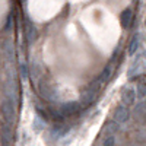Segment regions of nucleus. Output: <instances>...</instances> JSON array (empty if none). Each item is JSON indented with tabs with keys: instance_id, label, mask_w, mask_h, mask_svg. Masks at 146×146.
<instances>
[{
	"instance_id": "nucleus-1",
	"label": "nucleus",
	"mask_w": 146,
	"mask_h": 146,
	"mask_svg": "<svg viewBox=\"0 0 146 146\" xmlns=\"http://www.w3.org/2000/svg\"><path fill=\"white\" fill-rule=\"evenodd\" d=\"M36 86H38V94L42 100L48 102H56L58 100V92H57L56 85L47 82L45 79H40Z\"/></svg>"
},
{
	"instance_id": "nucleus-2",
	"label": "nucleus",
	"mask_w": 146,
	"mask_h": 146,
	"mask_svg": "<svg viewBox=\"0 0 146 146\" xmlns=\"http://www.w3.org/2000/svg\"><path fill=\"white\" fill-rule=\"evenodd\" d=\"M0 113L5 115L6 121L10 126L15 124V121H16V104L15 102H12L10 100L6 98L3 101V104H2V110H0Z\"/></svg>"
},
{
	"instance_id": "nucleus-3",
	"label": "nucleus",
	"mask_w": 146,
	"mask_h": 146,
	"mask_svg": "<svg viewBox=\"0 0 146 146\" xmlns=\"http://www.w3.org/2000/svg\"><path fill=\"white\" fill-rule=\"evenodd\" d=\"M129 118H130V110H129V107H126L123 104L117 105L115 110H114L113 120L115 121L117 124H124V123L129 121Z\"/></svg>"
},
{
	"instance_id": "nucleus-4",
	"label": "nucleus",
	"mask_w": 146,
	"mask_h": 146,
	"mask_svg": "<svg viewBox=\"0 0 146 146\" xmlns=\"http://www.w3.org/2000/svg\"><path fill=\"white\" fill-rule=\"evenodd\" d=\"M136 91L130 88V86H124L121 89V94H120V100H121V104L126 105V107H131L133 104L136 102Z\"/></svg>"
},
{
	"instance_id": "nucleus-5",
	"label": "nucleus",
	"mask_w": 146,
	"mask_h": 146,
	"mask_svg": "<svg viewBox=\"0 0 146 146\" xmlns=\"http://www.w3.org/2000/svg\"><path fill=\"white\" fill-rule=\"evenodd\" d=\"M142 70H143V57L139 54V56L135 57V60L131 62V64H130V67H129V70H127L129 79H133V78L139 76L140 73H142Z\"/></svg>"
},
{
	"instance_id": "nucleus-6",
	"label": "nucleus",
	"mask_w": 146,
	"mask_h": 146,
	"mask_svg": "<svg viewBox=\"0 0 146 146\" xmlns=\"http://www.w3.org/2000/svg\"><path fill=\"white\" fill-rule=\"evenodd\" d=\"M58 108H60V111H62V114L64 117H72V115H75V114L79 113L80 104L78 101H67V102L62 104Z\"/></svg>"
},
{
	"instance_id": "nucleus-7",
	"label": "nucleus",
	"mask_w": 146,
	"mask_h": 146,
	"mask_svg": "<svg viewBox=\"0 0 146 146\" xmlns=\"http://www.w3.org/2000/svg\"><path fill=\"white\" fill-rule=\"evenodd\" d=\"M2 56L5 58V62L12 64L13 63V58H15V48H13V44H12V41L6 40L2 45Z\"/></svg>"
},
{
	"instance_id": "nucleus-8",
	"label": "nucleus",
	"mask_w": 146,
	"mask_h": 146,
	"mask_svg": "<svg viewBox=\"0 0 146 146\" xmlns=\"http://www.w3.org/2000/svg\"><path fill=\"white\" fill-rule=\"evenodd\" d=\"M131 21H133V12L130 7L124 9L123 12H121V15H120V23H121V27L123 28H130L131 25Z\"/></svg>"
},
{
	"instance_id": "nucleus-9",
	"label": "nucleus",
	"mask_w": 146,
	"mask_h": 146,
	"mask_svg": "<svg viewBox=\"0 0 146 146\" xmlns=\"http://www.w3.org/2000/svg\"><path fill=\"white\" fill-rule=\"evenodd\" d=\"M139 47H140V34H135L131 36V40H130V42H129V54L130 56H135L136 53H137V50H139Z\"/></svg>"
},
{
	"instance_id": "nucleus-10",
	"label": "nucleus",
	"mask_w": 146,
	"mask_h": 146,
	"mask_svg": "<svg viewBox=\"0 0 146 146\" xmlns=\"http://www.w3.org/2000/svg\"><path fill=\"white\" fill-rule=\"evenodd\" d=\"M118 129H120V124H117L114 120H110V121L105 123L102 131H104L105 136H111V135H115V133L118 131Z\"/></svg>"
},
{
	"instance_id": "nucleus-11",
	"label": "nucleus",
	"mask_w": 146,
	"mask_h": 146,
	"mask_svg": "<svg viewBox=\"0 0 146 146\" xmlns=\"http://www.w3.org/2000/svg\"><path fill=\"white\" fill-rule=\"evenodd\" d=\"M36 36H38V29H36V27L34 25L32 22H27V38L29 42L35 41L36 40Z\"/></svg>"
},
{
	"instance_id": "nucleus-12",
	"label": "nucleus",
	"mask_w": 146,
	"mask_h": 146,
	"mask_svg": "<svg viewBox=\"0 0 146 146\" xmlns=\"http://www.w3.org/2000/svg\"><path fill=\"white\" fill-rule=\"evenodd\" d=\"M136 96L140 100L146 98V79H140L136 85Z\"/></svg>"
},
{
	"instance_id": "nucleus-13",
	"label": "nucleus",
	"mask_w": 146,
	"mask_h": 146,
	"mask_svg": "<svg viewBox=\"0 0 146 146\" xmlns=\"http://www.w3.org/2000/svg\"><path fill=\"white\" fill-rule=\"evenodd\" d=\"M101 146H115V136H114V135L105 136V139L102 140Z\"/></svg>"
},
{
	"instance_id": "nucleus-14",
	"label": "nucleus",
	"mask_w": 146,
	"mask_h": 146,
	"mask_svg": "<svg viewBox=\"0 0 146 146\" xmlns=\"http://www.w3.org/2000/svg\"><path fill=\"white\" fill-rule=\"evenodd\" d=\"M7 127H12L9 123H7V121H6V118H5V115L2 114V113H0V135H2V133L7 129Z\"/></svg>"
},
{
	"instance_id": "nucleus-15",
	"label": "nucleus",
	"mask_w": 146,
	"mask_h": 146,
	"mask_svg": "<svg viewBox=\"0 0 146 146\" xmlns=\"http://www.w3.org/2000/svg\"><path fill=\"white\" fill-rule=\"evenodd\" d=\"M34 129H35L36 131H40L41 129H44V120L40 118L38 115H36V118H35V121H34Z\"/></svg>"
},
{
	"instance_id": "nucleus-16",
	"label": "nucleus",
	"mask_w": 146,
	"mask_h": 146,
	"mask_svg": "<svg viewBox=\"0 0 146 146\" xmlns=\"http://www.w3.org/2000/svg\"><path fill=\"white\" fill-rule=\"evenodd\" d=\"M28 73H29V72H28L27 63H25V62H22V63H21V75H22V78H23V79H27V78H28Z\"/></svg>"
},
{
	"instance_id": "nucleus-17",
	"label": "nucleus",
	"mask_w": 146,
	"mask_h": 146,
	"mask_svg": "<svg viewBox=\"0 0 146 146\" xmlns=\"http://www.w3.org/2000/svg\"><path fill=\"white\" fill-rule=\"evenodd\" d=\"M145 108H146V98H145Z\"/></svg>"
},
{
	"instance_id": "nucleus-18",
	"label": "nucleus",
	"mask_w": 146,
	"mask_h": 146,
	"mask_svg": "<svg viewBox=\"0 0 146 146\" xmlns=\"http://www.w3.org/2000/svg\"><path fill=\"white\" fill-rule=\"evenodd\" d=\"M145 27H146V19H145Z\"/></svg>"
},
{
	"instance_id": "nucleus-19",
	"label": "nucleus",
	"mask_w": 146,
	"mask_h": 146,
	"mask_svg": "<svg viewBox=\"0 0 146 146\" xmlns=\"http://www.w3.org/2000/svg\"><path fill=\"white\" fill-rule=\"evenodd\" d=\"M98 146H101V145H98Z\"/></svg>"
}]
</instances>
